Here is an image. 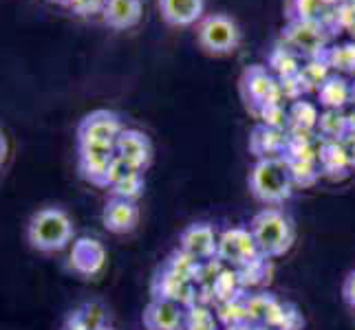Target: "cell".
<instances>
[{"mask_svg": "<svg viewBox=\"0 0 355 330\" xmlns=\"http://www.w3.org/2000/svg\"><path fill=\"white\" fill-rule=\"evenodd\" d=\"M76 240V225L62 207L49 205L35 212L27 223V242L38 253H58Z\"/></svg>", "mask_w": 355, "mask_h": 330, "instance_id": "cell-2", "label": "cell"}, {"mask_svg": "<svg viewBox=\"0 0 355 330\" xmlns=\"http://www.w3.org/2000/svg\"><path fill=\"white\" fill-rule=\"evenodd\" d=\"M241 97L245 106L256 115L259 108L269 102H283L278 77H274L265 64H252L241 75Z\"/></svg>", "mask_w": 355, "mask_h": 330, "instance_id": "cell-6", "label": "cell"}, {"mask_svg": "<svg viewBox=\"0 0 355 330\" xmlns=\"http://www.w3.org/2000/svg\"><path fill=\"white\" fill-rule=\"evenodd\" d=\"M115 154L119 158H124V161L128 165H132L135 169L144 172L153 161V143L141 130L126 128L119 134V139L115 141Z\"/></svg>", "mask_w": 355, "mask_h": 330, "instance_id": "cell-14", "label": "cell"}, {"mask_svg": "<svg viewBox=\"0 0 355 330\" xmlns=\"http://www.w3.org/2000/svg\"><path fill=\"white\" fill-rule=\"evenodd\" d=\"M287 148V130H276L269 126H254L250 134V152L256 158L283 156Z\"/></svg>", "mask_w": 355, "mask_h": 330, "instance_id": "cell-17", "label": "cell"}, {"mask_svg": "<svg viewBox=\"0 0 355 330\" xmlns=\"http://www.w3.org/2000/svg\"><path fill=\"white\" fill-rule=\"evenodd\" d=\"M349 126H351V134H355V113L349 115Z\"/></svg>", "mask_w": 355, "mask_h": 330, "instance_id": "cell-45", "label": "cell"}, {"mask_svg": "<svg viewBox=\"0 0 355 330\" xmlns=\"http://www.w3.org/2000/svg\"><path fill=\"white\" fill-rule=\"evenodd\" d=\"M115 158V145L78 143V172L95 187L108 190V169Z\"/></svg>", "mask_w": 355, "mask_h": 330, "instance_id": "cell-10", "label": "cell"}, {"mask_svg": "<svg viewBox=\"0 0 355 330\" xmlns=\"http://www.w3.org/2000/svg\"><path fill=\"white\" fill-rule=\"evenodd\" d=\"M139 223V207L132 201H121V199H108L104 210H102V225L106 231L117 236L130 234Z\"/></svg>", "mask_w": 355, "mask_h": 330, "instance_id": "cell-15", "label": "cell"}, {"mask_svg": "<svg viewBox=\"0 0 355 330\" xmlns=\"http://www.w3.org/2000/svg\"><path fill=\"white\" fill-rule=\"evenodd\" d=\"M179 249L201 262L216 260L218 234L210 223H192L179 234Z\"/></svg>", "mask_w": 355, "mask_h": 330, "instance_id": "cell-12", "label": "cell"}, {"mask_svg": "<svg viewBox=\"0 0 355 330\" xmlns=\"http://www.w3.org/2000/svg\"><path fill=\"white\" fill-rule=\"evenodd\" d=\"M315 93H318V104L324 110H342L351 102V84L342 75H338V73H331L318 86Z\"/></svg>", "mask_w": 355, "mask_h": 330, "instance_id": "cell-20", "label": "cell"}, {"mask_svg": "<svg viewBox=\"0 0 355 330\" xmlns=\"http://www.w3.org/2000/svg\"><path fill=\"white\" fill-rule=\"evenodd\" d=\"M254 330H274V328H267V326L261 324V326H254Z\"/></svg>", "mask_w": 355, "mask_h": 330, "instance_id": "cell-48", "label": "cell"}, {"mask_svg": "<svg viewBox=\"0 0 355 330\" xmlns=\"http://www.w3.org/2000/svg\"><path fill=\"white\" fill-rule=\"evenodd\" d=\"M135 172H139V169H135L132 165H128L124 158H119L115 154L113 158V163H111V169H108V187L113 185V183L121 181V178H126L128 174H135Z\"/></svg>", "mask_w": 355, "mask_h": 330, "instance_id": "cell-39", "label": "cell"}, {"mask_svg": "<svg viewBox=\"0 0 355 330\" xmlns=\"http://www.w3.org/2000/svg\"><path fill=\"white\" fill-rule=\"evenodd\" d=\"M197 42L210 55H230L241 44V29L227 14H207L197 27Z\"/></svg>", "mask_w": 355, "mask_h": 330, "instance_id": "cell-5", "label": "cell"}, {"mask_svg": "<svg viewBox=\"0 0 355 330\" xmlns=\"http://www.w3.org/2000/svg\"><path fill=\"white\" fill-rule=\"evenodd\" d=\"M186 330H221V322L210 304L197 302L186 311Z\"/></svg>", "mask_w": 355, "mask_h": 330, "instance_id": "cell-29", "label": "cell"}, {"mask_svg": "<svg viewBox=\"0 0 355 330\" xmlns=\"http://www.w3.org/2000/svg\"><path fill=\"white\" fill-rule=\"evenodd\" d=\"M164 264L170 268V271H175L177 275H181V277L190 279V282H194V284H197L199 273H201V266H203V262H201V260L192 258L190 253L181 251L179 247H177L173 253L168 255Z\"/></svg>", "mask_w": 355, "mask_h": 330, "instance_id": "cell-31", "label": "cell"}, {"mask_svg": "<svg viewBox=\"0 0 355 330\" xmlns=\"http://www.w3.org/2000/svg\"><path fill=\"white\" fill-rule=\"evenodd\" d=\"M315 132L320 141H345L351 134L349 115H342L340 110H322Z\"/></svg>", "mask_w": 355, "mask_h": 330, "instance_id": "cell-21", "label": "cell"}, {"mask_svg": "<svg viewBox=\"0 0 355 330\" xmlns=\"http://www.w3.org/2000/svg\"><path fill=\"white\" fill-rule=\"evenodd\" d=\"M322 3L327 5V7H336V5H340L342 0H322Z\"/></svg>", "mask_w": 355, "mask_h": 330, "instance_id": "cell-46", "label": "cell"}, {"mask_svg": "<svg viewBox=\"0 0 355 330\" xmlns=\"http://www.w3.org/2000/svg\"><path fill=\"white\" fill-rule=\"evenodd\" d=\"M144 14V3L141 0H106L102 20L106 27L115 31H124L135 27Z\"/></svg>", "mask_w": 355, "mask_h": 330, "instance_id": "cell-18", "label": "cell"}, {"mask_svg": "<svg viewBox=\"0 0 355 330\" xmlns=\"http://www.w3.org/2000/svg\"><path fill=\"white\" fill-rule=\"evenodd\" d=\"M124 130H126L124 121H121V117L115 110L97 108L82 117L76 130V137L78 143H87V145H115V141Z\"/></svg>", "mask_w": 355, "mask_h": 330, "instance_id": "cell-7", "label": "cell"}, {"mask_svg": "<svg viewBox=\"0 0 355 330\" xmlns=\"http://www.w3.org/2000/svg\"><path fill=\"white\" fill-rule=\"evenodd\" d=\"M243 291L245 288H243L241 279H239L236 268L225 266L223 271L216 275L214 284L210 286V302H214V306H216V304H223V302H230L234 297H241Z\"/></svg>", "mask_w": 355, "mask_h": 330, "instance_id": "cell-24", "label": "cell"}, {"mask_svg": "<svg viewBox=\"0 0 355 330\" xmlns=\"http://www.w3.org/2000/svg\"><path fill=\"white\" fill-rule=\"evenodd\" d=\"M78 317H80V322L87 326L89 330H97V328H102L106 324V313H104V306L102 304H97V302H87V304H82V306H78L76 311Z\"/></svg>", "mask_w": 355, "mask_h": 330, "instance_id": "cell-37", "label": "cell"}, {"mask_svg": "<svg viewBox=\"0 0 355 330\" xmlns=\"http://www.w3.org/2000/svg\"><path fill=\"white\" fill-rule=\"evenodd\" d=\"M261 255L259 247L245 227H232L218 234V253L216 258L230 268H241Z\"/></svg>", "mask_w": 355, "mask_h": 330, "instance_id": "cell-9", "label": "cell"}, {"mask_svg": "<svg viewBox=\"0 0 355 330\" xmlns=\"http://www.w3.org/2000/svg\"><path fill=\"white\" fill-rule=\"evenodd\" d=\"M69 268L73 273H78L80 277H95L104 271L106 266V249L104 244L91 238V236H82L76 238L69 247Z\"/></svg>", "mask_w": 355, "mask_h": 330, "instance_id": "cell-11", "label": "cell"}, {"mask_svg": "<svg viewBox=\"0 0 355 330\" xmlns=\"http://www.w3.org/2000/svg\"><path fill=\"white\" fill-rule=\"evenodd\" d=\"M60 330H89V328L80 322V317L76 313H69V317L64 320V324H62V328H60Z\"/></svg>", "mask_w": 355, "mask_h": 330, "instance_id": "cell-41", "label": "cell"}, {"mask_svg": "<svg viewBox=\"0 0 355 330\" xmlns=\"http://www.w3.org/2000/svg\"><path fill=\"white\" fill-rule=\"evenodd\" d=\"M248 187L252 196L265 207H280L293 196V178L285 156L256 158L250 169Z\"/></svg>", "mask_w": 355, "mask_h": 330, "instance_id": "cell-1", "label": "cell"}, {"mask_svg": "<svg viewBox=\"0 0 355 330\" xmlns=\"http://www.w3.org/2000/svg\"><path fill=\"white\" fill-rule=\"evenodd\" d=\"M289 165V174L293 178V185L300 187H311L313 183L322 176L318 161H296V158H285Z\"/></svg>", "mask_w": 355, "mask_h": 330, "instance_id": "cell-34", "label": "cell"}, {"mask_svg": "<svg viewBox=\"0 0 355 330\" xmlns=\"http://www.w3.org/2000/svg\"><path fill=\"white\" fill-rule=\"evenodd\" d=\"M269 73H272L274 77H287V75H293V73L300 71V57L291 51L289 46H285L283 42L276 44L272 51L267 53V64Z\"/></svg>", "mask_w": 355, "mask_h": 330, "instance_id": "cell-23", "label": "cell"}, {"mask_svg": "<svg viewBox=\"0 0 355 330\" xmlns=\"http://www.w3.org/2000/svg\"><path fill=\"white\" fill-rule=\"evenodd\" d=\"M248 229L261 255L269 260L285 255L293 247V240H296L293 220L280 207H263L261 212L252 216Z\"/></svg>", "mask_w": 355, "mask_h": 330, "instance_id": "cell-3", "label": "cell"}, {"mask_svg": "<svg viewBox=\"0 0 355 330\" xmlns=\"http://www.w3.org/2000/svg\"><path fill=\"white\" fill-rule=\"evenodd\" d=\"M351 31H353V33H355V27H353V29H351Z\"/></svg>", "mask_w": 355, "mask_h": 330, "instance_id": "cell-51", "label": "cell"}, {"mask_svg": "<svg viewBox=\"0 0 355 330\" xmlns=\"http://www.w3.org/2000/svg\"><path fill=\"white\" fill-rule=\"evenodd\" d=\"M320 113H322V110L318 108V104H313V102H307V100L291 102V106H289V126L287 128H304V130H313L315 132Z\"/></svg>", "mask_w": 355, "mask_h": 330, "instance_id": "cell-26", "label": "cell"}, {"mask_svg": "<svg viewBox=\"0 0 355 330\" xmlns=\"http://www.w3.org/2000/svg\"><path fill=\"white\" fill-rule=\"evenodd\" d=\"M236 273H239L243 288H254V286L267 282L269 275H272V260L265 258V255H259L256 260L236 268Z\"/></svg>", "mask_w": 355, "mask_h": 330, "instance_id": "cell-30", "label": "cell"}, {"mask_svg": "<svg viewBox=\"0 0 355 330\" xmlns=\"http://www.w3.org/2000/svg\"><path fill=\"white\" fill-rule=\"evenodd\" d=\"M351 102L355 104V82L351 84Z\"/></svg>", "mask_w": 355, "mask_h": 330, "instance_id": "cell-47", "label": "cell"}, {"mask_svg": "<svg viewBox=\"0 0 355 330\" xmlns=\"http://www.w3.org/2000/svg\"><path fill=\"white\" fill-rule=\"evenodd\" d=\"M5 158H7V139H5V134L0 132V165L5 163Z\"/></svg>", "mask_w": 355, "mask_h": 330, "instance_id": "cell-43", "label": "cell"}, {"mask_svg": "<svg viewBox=\"0 0 355 330\" xmlns=\"http://www.w3.org/2000/svg\"><path fill=\"white\" fill-rule=\"evenodd\" d=\"M111 196L113 199H121V201H132L137 203L141 199V194L146 190V181H144V172H135L128 174L126 178H121L117 183H113L111 187Z\"/></svg>", "mask_w": 355, "mask_h": 330, "instance_id": "cell-33", "label": "cell"}, {"mask_svg": "<svg viewBox=\"0 0 355 330\" xmlns=\"http://www.w3.org/2000/svg\"><path fill=\"white\" fill-rule=\"evenodd\" d=\"M159 14L170 27H192L205 16V0H159Z\"/></svg>", "mask_w": 355, "mask_h": 330, "instance_id": "cell-16", "label": "cell"}, {"mask_svg": "<svg viewBox=\"0 0 355 330\" xmlns=\"http://www.w3.org/2000/svg\"><path fill=\"white\" fill-rule=\"evenodd\" d=\"M186 311L177 302L168 300H153L146 304L141 322L146 330H186Z\"/></svg>", "mask_w": 355, "mask_h": 330, "instance_id": "cell-13", "label": "cell"}, {"mask_svg": "<svg viewBox=\"0 0 355 330\" xmlns=\"http://www.w3.org/2000/svg\"><path fill=\"white\" fill-rule=\"evenodd\" d=\"M331 68H329V64H327V59H324V55H320V57H311V59H307L302 66H300V71H298V75H300V80H302V84H304V89H307V93H311V91H318V86L331 75Z\"/></svg>", "mask_w": 355, "mask_h": 330, "instance_id": "cell-32", "label": "cell"}, {"mask_svg": "<svg viewBox=\"0 0 355 330\" xmlns=\"http://www.w3.org/2000/svg\"><path fill=\"white\" fill-rule=\"evenodd\" d=\"M267 328H274V330H302L304 326V317L298 311L296 304L291 302H276V306L269 311L265 324Z\"/></svg>", "mask_w": 355, "mask_h": 330, "instance_id": "cell-22", "label": "cell"}, {"mask_svg": "<svg viewBox=\"0 0 355 330\" xmlns=\"http://www.w3.org/2000/svg\"><path fill=\"white\" fill-rule=\"evenodd\" d=\"M318 165L324 176L338 178L347 174V169L351 167L347 148L342 141H320L318 139Z\"/></svg>", "mask_w": 355, "mask_h": 330, "instance_id": "cell-19", "label": "cell"}, {"mask_svg": "<svg viewBox=\"0 0 355 330\" xmlns=\"http://www.w3.org/2000/svg\"><path fill=\"white\" fill-rule=\"evenodd\" d=\"M256 117L261 119L263 126L276 128V130H287L289 126V108L285 106V102H269L261 106Z\"/></svg>", "mask_w": 355, "mask_h": 330, "instance_id": "cell-36", "label": "cell"}, {"mask_svg": "<svg viewBox=\"0 0 355 330\" xmlns=\"http://www.w3.org/2000/svg\"><path fill=\"white\" fill-rule=\"evenodd\" d=\"M150 295L153 300H168L181 306H192L199 302V286L162 264L150 279Z\"/></svg>", "mask_w": 355, "mask_h": 330, "instance_id": "cell-8", "label": "cell"}, {"mask_svg": "<svg viewBox=\"0 0 355 330\" xmlns=\"http://www.w3.org/2000/svg\"><path fill=\"white\" fill-rule=\"evenodd\" d=\"M221 330H254L252 324H239V326H223Z\"/></svg>", "mask_w": 355, "mask_h": 330, "instance_id": "cell-44", "label": "cell"}, {"mask_svg": "<svg viewBox=\"0 0 355 330\" xmlns=\"http://www.w3.org/2000/svg\"><path fill=\"white\" fill-rule=\"evenodd\" d=\"M278 297L272 295L267 291H259V293H250L245 295V311H248V322L252 326H261L265 324L269 311L276 306Z\"/></svg>", "mask_w": 355, "mask_h": 330, "instance_id": "cell-25", "label": "cell"}, {"mask_svg": "<svg viewBox=\"0 0 355 330\" xmlns=\"http://www.w3.org/2000/svg\"><path fill=\"white\" fill-rule=\"evenodd\" d=\"M347 148V154H349V161H351V167H355V134H349V137L342 141Z\"/></svg>", "mask_w": 355, "mask_h": 330, "instance_id": "cell-42", "label": "cell"}, {"mask_svg": "<svg viewBox=\"0 0 355 330\" xmlns=\"http://www.w3.org/2000/svg\"><path fill=\"white\" fill-rule=\"evenodd\" d=\"M51 3H58V5H64V0H51Z\"/></svg>", "mask_w": 355, "mask_h": 330, "instance_id": "cell-50", "label": "cell"}, {"mask_svg": "<svg viewBox=\"0 0 355 330\" xmlns=\"http://www.w3.org/2000/svg\"><path fill=\"white\" fill-rule=\"evenodd\" d=\"M331 38L334 31L327 27L324 20H287L280 31V42L304 59L320 57L329 48Z\"/></svg>", "mask_w": 355, "mask_h": 330, "instance_id": "cell-4", "label": "cell"}, {"mask_svg": "<svg viewBox=\"0 0 355 330\" xmlns=\"http://www.w3.org/2000/svg\"><path fill=\"white\" fill-rule=\"evenodd\" d=\"M287 20H322L329 7L322 0H285Z\"/></svg>", "mask_w": 355, "mask_h": 330, "instance_id": "cell-27", "label": "cell"}, {"mask_svg": "<svg viewBox=\"0 0 355 330\" xmlns=\"http://www.w3.org/2000/svg\"><path fill=\"white\" fill-rule=\"evenodd\" d=\"M322 55L327 59L329 68L336 71L338 75H345V73H355V42L329 46Z\"/></svg>", "mask_w": 355, "mask_h": 330, "instance_id": "cell-28", "label": "cell"}, {"mask_svg": "<svg viewBox=\"0 0 355 330\" xmlns=\"http://www.w3.org/2000/svg\"><path fill=\"white\" fill-rule=\"evenodd\" d=\"M342 300L349 309L355 311V271H351L342 282Z\"/></svg>", "mask_w": 355, "mask_h": 330, "instance_id": "cell-40", "label": "cell"}, {"mask_svg": "<svg viewBox=\"0 0 355 330\" xmlns=\"http://www.w3.org/2000/svg\"><path fill=\"white\" fill-rule=\"evenodd\" d=\"M64 7H69L76 16L89 18V16H97L104 14L106 0H64Z\"/></svg>", "mask_w": 355, "mask_h": 330, "instance_id": "cell-38", "label": "cell"}, {"mask_svg": "<svg viewBox=\"0 0 355 330\" xmlns=\"http://www.w3.org/2000/svg\"><path fill=\"white\" fill-rule=\"evenodd\" d=\"M97 330H115V328H113V326H108V324H104L102 328H97Z\"/></svg>", "mask_w": 355, "mask_h": 330, "instance_id": "cell-49", "label": "cell"}, {"mask_svg": "<svg viewBox=\"0 0 355 330\" xmlns=\"http://www.w3.org/2000/svg\"><path fill=\"white\" fill-rule=\"evenodd\" d=\"M216 317L221 326H239V324H250L248 322V311H245V295L234 297L230 302L216 304L214 306Z\"/></svg>", "mask_w": 355, "mask_h": 330, "instance_id": "cell-35", "label": "cell"}]
</instances>
